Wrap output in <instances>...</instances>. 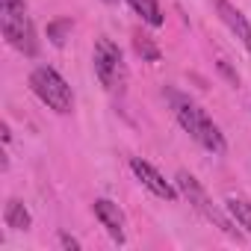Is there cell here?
<instances>
[{
	"label": "cell",
	"mask_w": 251,
	"mask_h": 251,
	"mask_svg": "<svg viewBox=\"0 0 251 251\" xmlns=\"http://www.w3.org/2000/svg\"><path fill=\"white\" fill-rule=\"evenodd\" d=\"M177 186H180V192L189 198V204H192V207H195V210H198V213L207 219V222H213V225H216L219 230H225L227 236H233V239H242V236H239V230L233 227V222H230V219H227V216H225V213H222V210H219V207L210 201V198H207V192L201 189V183H198L192 175H186V172H177Z\"/></svg>",
	"instance_id": "cell-3"
},
{
	"label": "cell",
	"mask_w": 251,
	"mask_h": 251,
	"mask_svg": "<svg viewBox=\"0 0 251 251\" xmlns=\"http://www.w3.org/2000/svg\"><path fill=\"white\" fill-rule=\"evenodd\" d=\"M136 50H139L145 59H151V62H157V59H160V50H157L148 39H139V36H136Z\"/></svg>",
	"instance_id": "cell-13"
},
{
	"label": "cell",
	"mask_w": 251,
	"mask_h": 251,
	"mask_svg": "<svg viewBox=\"0 0 251 251\" xmlns=\"http://www.w3.org/2000/svg\"><path fill=\"white\" fill-rule=\"evenodd\" d=\"M103 3H112V0H103Z\"/></svg>",
	"instance_id": "cell-17"
},
{
	"label": "cell",
	"mask_w": 251,
	"mask_h": 251,
	"mask_svg": "<svg viewBox=\"0 0 251 251\" xmlns=\"http://www.w3.org/2000/svg\"><path fill=\"white\" fill-rule=\"evenodd\" d=\"M127 3H130L151 27H160V24H163V12H160V6H157V0H127Z\"/></svg>",
	"instance_id": "cell-11"
},
{
	"label": "cell",
	"mask_w": 251,
	"mask_h": 251,
	"mask_svg": "<svg viewBox=\"0 0 251 251\" xmlns=\"http://www.w3.org/2000/svg\"><path fill=\"white\" fill-rule=\"evenodd\" d=\"M219 71H222V74H225V77H227V80H230V83H233V86H236V83H239V77H236V74H233V71H230V65H227V62H219Z\"/></svg>",
	"instance_id": "cell-15"
},
{
	"label": "cell",
	"mask_w": 251,
	"mask_h": 251,
	"mask_svg": "<svg viewBox=\"0 0 251 251\" xmlns=\"http://www.w3.org/2000/svg\"><path fill=\"white\" fill-rule=\"evenodd\" d=\"M0 24H3V36L9 39L12 48H18L27 56H36L39 42H36V30L27 18V9L24 12H0Z\"/></svg>",
	"instance_id": "cell-5"
},
{
	"label": "cell",
	"mask_w": 251,
	"mask_h": 251,
	"mask_svg": "<svg viewBox=\"0 0 251 251\" xmlns=\"http://www.w3.org/2000/svg\"><path fill=\"white\" fill-rule=\"evenodd\" d=\"M219 15H222V21L236 33V39L245 45V50L251 53V24L245 21V15H242L236 6H230L227 0H219Z\"/></svg>",
	"instance_id": "cell-8"
},
{
	"label": "cell",
	"mask_w": 251,
	"mask_h": 251,
	"mask_svg": "<svg viewBox=\"0 0 251 251\" xmlns=\"http://www.w3.org/2000/svg\"><path fill=\"white\" fill-rule=\"evenodd\" d=\"M95 74H98V80H100L109 92L121 89V83H124L121 50H118L106 36H100V39L95 42Z\"/></svg>",
	"instance_id": "cell-4"
},
{
	"label": "cell",
	"mask_w": 251,
	"mask_h": 251,
	"mask_svg": "<svg viewBox=\"0 0 251 251\" xmlns=\"http://www.w3.org/2000/svg\"><path fill=\"white\" fill-rule=\"evenodd\" d=\"M30 89L39 95L42 103H48V106L56 109V112H71V106H74L71 86H68L53 68H36V71L30 74Z\"/></svg>",
	"instance_id": "cell-2"
},
{
	"label": "cell",
	"mask_w": 251,
	"mask_h": 251,
	"mask_svg": "<svg viewBox=\"0 0 251 251\" xmlns=\"http://www.w3.org/2000/svg\"><path fill=\"white\" fill-rule=\"evenodd\" d=\"M68 33H71V18H59V21L48 24V39H50L56 48L65 45V36H68Z\"/></svg>",
	"instance_id": "cell-12"
},
{
	"label": "cell",
	"mask_w": 251,
	"mask_h": 251,
	"mask_svg": "<svg viewBox=\"0 0 251 251\" xmlns=\"http://www.w3.org/2000/svg\"><path fill=\"white\" fill-rule=\"evenodd\" d=\"M227 210H230L233 219H236L242 227H248V233H251V201H245L242 195H227Z\"/></svg>",
	"instance_id": "cell-10"
},
{
	"label": "cell",
	"mask_w": 251,
	"mask_h": 251,
	"mask_svg": "<svg viewBox=\"0 0 251 251\" xmlns=\"http://www.w3.org/2000/svg\"><path fill=\"white\" fill-rule=\"evenodd\" d=\"M175 115H177V121H180V127H183L198 145H204V148L213 151V154H225V136H222V130L210 121V115H207L198 103H192V100H186V98H175Z\"/></svg>",
	"instance_id": "cell-1"
},
{
	"label": "cell",
	"mask_w": 251,
	"mask_h": 251,
	"mask_svg": "<svg viewBox=\"0 0 251 251\" xmlns=\"http://www.w3.org/2000/svg\"><path fill=\"white\" fill-rule=\"evenodd\" d=\"M130 169H133V175L154 192V195H160V198H166V201H175L177 198V192H175V186L172 183H166L163 180V175L154 169V166H148L145 160H139V157H133L130 160Z\"/></svg>",
	"instance_id": "cell-6"
},
{
	"label": "cell",
	"mask_w": 251,
	"mask_h": 251,
	"mask_svg": "<svg viewBox=\"0 0 251 251\" xmlns=\"http://www.w3.org/2000/svg\"><path fill=\"white\" fill-rule=\"evenodd\" d=\"M59 242H62L65 248H71V251H77V248H80V242H77L74 236H68V233H59Z\"/></svg>",
	"instance_id": "cell-16"
},
{
	"label": "cell",
	"mask_w": 251,
	"mask_h": 251,
	"mask_svg": "<svg viewBox=\"0 0 251 251\" xmlns=\"http://www.w3.org/2000/svg\"><path fill=\"white\" fill-rule=\"evenodd\" d=\"M3 219H6V225L9 227H15V230H27L30 227V213H27V207L18 201V198H12V201H6V210H3Z\"/></svg>",
	"instance_id": "cell-9"
},
{
	"label": "cell",
	"mask_w": 251,
	"mask_h": 251,
	"mask_svg": "<svg viewBox=\"0 0 251 251\" xmlns=\"http://www.w3.org/2000/svg\"><path fill=\"white\" fill-rule=\"evenodd\" d=\"M95 216L100 219V225L109 230L112 239L124 242V216H121L118 204H112V201H106V198H98V201H95Z\"/></svg>",
	"instance_id": "cell-7"
},
{
	"label": "cell",
	"mask_w": 251,
	"mask_h": 251,
	"mask_svg": "<svg viewBox=\"0 0 251 251\" xmlns=\"http://www.w3.org/2000/svg\"><path fill=\"white\" fill-rule=\"evenodd\" d=\"M27 3L24 0H0V12H24Z\"/></svg>",
	"instance_id": "cell-14"
}]
</instances>
